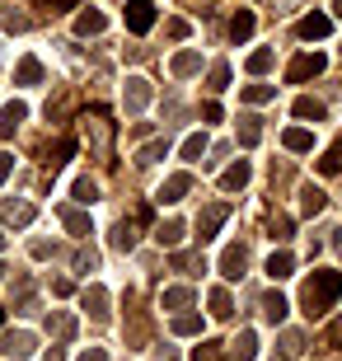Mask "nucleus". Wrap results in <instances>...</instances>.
<instances>
[{
	"mask_svg": "<svg viewBox=\"0 0 342 361\" xmlns=\"http://www.w3.org/2000/svg\"><path fill=\"white\" fill-rule=\"evenodd\" d=\"M169 155V141H150V146L141 150V164H155V160H164Z\"/></svg>",
	"mask_w": 342,
	"mask_h": 361,
	"instance_id": "nucleus-40",
	"label": "nucleus"
},
{
	"mask_svg": "<svg viewBox=\"0 0 342 361\" xmlns=\"http://www.w3.org/2000/svg\"><path fill=\"white\" fill-rule=\"evenodd\" d=\"M286 5H295V0H276V10H286Z\"/></svg>",
	"mask_w": 342,
	"mask_h": 361,
	"instance_id": "nucleus-53",
	"label": "nucleus"
},
{
	"mask_svg": "<svg viewBox=\"0 0 342 361\" xmlns=\"http://www.w3.org/2000/svg\"><path fill=\"white\" fill-rule=\"evenodd\" d=\"M193 361H225V348L221 343H197V348H193Z\"/></svg>",
	"mask_w": 342,
	"mask_h": 361,
	"instance_id": "nucleus-36",
	"label": "nucleus"
},
{
	"mask_svg": "<svg viewBox=\"0 0 342 361\" xmlns=\"http://www.w3.org/2000/svg\"><path fill=\"white\" fill-rule=\"evenodd\" d=\"M61 221H66V230H71V235H80V240L94 235V226H90V216H85V212H61Z\"/></svg>",
	"mask_w": 342,
	"mask_h": 361,
	"instance_id": "nucleus-29",
	"label": "nucleus"
},
{
	"mask_svg": "<svg viewBox=\"0 0 342 361\" xmlns=\"http://www.w3.org/2000/svg\"><path fill=\"white\" fill-rule=\"evenodd\" d=\"M0 324H5V310H0Z\"/></svg>",
	"mask_w": 342,
	"mask_h": 361,
	"instance_id": "nucleus-57",
	"label": "nucleus"
},
{
	"mask_svg": "<svg viewBox=\"0 0 342 361\" xmlns=\"http://www.w3.org/2000/svg\"><path fill=\"white\" fill-rule=\"evenodd\" d=\"M169 38H188V24H183V19H169Z\"/></svg>",
	"mask_w": 342,
	"mask_h": 361,
	"instance_id": "nucleus-50",
	"label": "nucleus"
},
{
	"mask_svg": "<svg viewBox=\"0 0 342 361\" xmlns=\"http://www.w3.org/2000/svg\"><path fill=\"white\" fill-rule=\"evenodd\" d=\"M263 118H239V146H258V136H263V127H258Z\"/></svg>",
	"mask_w": 342,
	"mask_h": 361,
	"instance_id": "nucleus-27",
	"label": "nucleus"
},
{
	"mask_svg": "<svg viewBox=\"0 0 342 361\" xmlns=\"http://www.w3.org/2000/svg\"><path fill=\"white\" fill-rule=\"evenodd\" d=\"M263 71H272V52H267V47H258V52L249 56V75H263Z\"/></svg>",
	"mask_w": 342,
	"mask_h": 361,
	"instance_id": "nucleus-39",
	"label": "nucleus"
},
{
	"mask_svg": "<svg viewBox=\"0 0 342 361\" xmlns=\"http://www.w3.org/2000/svg\"><path fill=\"white\" fill-rule=\"evenodd\" d=\"M47 329H52L61 343H66V338H75V319H71V314H56V319H47Z\"/></svg>",
	"mask_w": 342,
	"mask_h": 361,
	"instance_id": "nucleus-37",
	"label": "nucleus"
},
{
	"mask_svg": "<svg viewBox=\"0 0 342 361\" xmlns=\"http://www.w3.org/2000/svg\"><path fill=\"white\" fill-rule=\"evenodd\" d=\"M113 249H136V226L132 221H122V226L113 230Z\"/></svg>",
	"mask_w": 342,
	"mask_h": 361,
	"instance_id": "nucleus-35",
	"label": "nucleus"
},
{
	"mask_svg": "<svg viewBox=\"0 0 342 361\" xmlns=\"http://www.w3.org/2000/svg\"><path fill=\"white\" fill-rule=\"evenodd\" d=\"M244 99L249 104H267V99H276V90L272 85H244Z\"/></svg>",
	"mask_w": 342,
	"mask_h": 361,
	"instance_id": "nucleus-38",
	"label": "nucleus"
},
{
	"mask_svg": "<svg viewBox=\"0 0 342 361\" xmlns=\"http://www.w3.org/2000/svg\"><path fill=\"white\" fill-rule=\"evenodd\" d=\"M211 314H216V319H230V314H235V300H230V291H225V286H216V291H211Z\"/></svg>",
	"mask_w": 342,
	"mask_h": 361,
	"instance_id": "nucleus-26",
	"label": "nucleus"
},
{
	"mask_svg": "<svg viewBox=\"0 0 342 361\" xmlns=\"http://www.w3.org/2000/svg\"><path fill=\"white\" fill-rule=\"evenodd\" d=\"M0 216H5L10 226H28L38 212H33V202H5V207H0Z\"/></svg>",
	"mask_w": 342,
	"mask_h": 361,
	"instance_id": "nucleus-17",
	"label": "nucleus"
},
{
	"mask_svg": "<svg viewBox=\"0 0 342 361\" xmlns=\"http://www.w3.org/2000/svg\"><path fill=\"white\" fill-rule=\"evenodd\" d=\"M178 155H183V160H202V155H207V132H193L183 141V150H178Z\"/></svg>",
	"mask_w": 342,
	"mask_h": 361,
	"instance_id": "nucleus-32",
	"label": "nucleus"
},
{
	"mask_svg": "<svg viewBox=\"0 0 342 361\" xmlns=\"http://www.w3.org/2000/svg\"><path fill=\"white\" fill-rule=\"evenodd\" d=\"M104 28H108V14L104 10H85L75 19V33H80V38H94V33H104Z\"/></svg>",
	"mask_w": 342,
	"mask_h": 361,
	"instance_id": "nucleus-12",
	"label": "nucleus"
},
{
	"mask_svg": "<svg viewBox=\"0 0 342 361\" xmlns=\"http://www.w3.org/2000/svg\"><path fill=\"white\" fill-rule=\"evenodd\" d=\"M0 272H5V263H0Z\"/></svg>",
	"mask_w": 342,
	"mask_h": 361,
	"instance_id": "nucleus-58",
	"label": "nucleus"
},
{
	"mask_svg": "<svg viewBox=\"0 0 342 361\" xmlns=\"http://www.w3.org/2000/svg\"><path fill=\"white\" fill-rule=\"evenodd\" d=\"M71 197H75V202H85V207H94V202H99V183H94V178H75Z\"/></svg>",
	"mask_w": 342,
	"mask_h": 361,
	"instance_id": "nucleus-28",
	"label": "nucleus"
},
{
	"mask_svg": "<svg viewBox=\"0 0 342 361\" xmlns=\"http://www.w3.org/2000/svg\"><path fill=\"white\" fill-rule=\"evenodd\" d=\"M52 10H75V0H47Z\"/></svg>",
	"mask_w": 342,
	"mask_h": 361,
	"instance_id": "nucleus-51",
	"label": "nucleus"
},
{
	"mask_svg": "<svg viewBox=\"0 0 342 361\" xmlns=\"http://www.w3.org/2000/svg\"><path fill=\"white\" fill-rule=\"evenodd\" d=\"M281 343H286V352H291V357H295V352L305 348V338H300V334H286V338H281Z\"/></svg>",
	"mask_w": 342,
	"mask_h": 361,
	"instance_id": "nucleus-47",
	"label": "nucleus"
},
{
	"mask_svg": "<svg viewBox=\"0 0 342 361\" xmlns=\"http://www.w3.org/2000/svg\"><path fill=\"white\" fill-rule=\"evenodd\" d=\"M71 155H75V141H71V136H61V141H56V146L47 150V169H61V164H66Z\"/></svg>",
	"mask_w": 342,
	"mask_h": 361,
	"instance_id": "nucleus-22",
	"label": "nucleus"
},
{
	"mask_svg": "<svg viewBox=\"0 0 342 361\" xmlns=\"http://www.w3.org/2000/svg\"><path fill=\"white\" fill-rule=\"evenodd\" d=\"M281 141H286V150H295V155H305V150H314V136L305 132V127H291V132L281 136Z\"/></svg>",
	"mask_w": 342,
	"mask_h": 361,
	"instance_id": "nucleus-23",
	"label": "nucleus"
},
{
	"mask_svg": "<svg viewBox=\"0 0 342 361\" xmlns=\"http://www.w3.org/2000/svg\"><path fill=\"white\" fill-rule=\"evenodd\" d=\"M42 80V61L38 56H24L19 66H14V85H38Z\"/></svg>",
	"mask_w": 342,
	"mask_h": 361,
	"instance_id": "nucleus-18",
	"label": "nucleus"
},
{
	"mask_svg": "<svg viewBox=\"0 0 342 361\" xmlns=\"http://www.w3.org/2000/svg\"><path fill=\"white\" fill-rule=\"evenodd\" d=\"M338 244H342V240H338Z\"/></svg>",
	"mask_w": 342,
	"mask_h": 361,
	"instance_id": "nucleus-59",
	"label": "nucleus"
},
{
	"mask_svg": "<svg viewBox=\"0 0 342 361\" xmlns=\"http://www.w3.org/2000/svg\"><path fill=\"white\" fill-rule=\"evenodd\" d=\"M225 216H230V207H225V202H216V207H207V212L197 216V240H202V244L216 240V230L225 226Z\"/></svg>",
	"mask_w": 342,
	"mask_h": 361,
	"instance_id": "nucleus-5",
	"label": "nucleus"
},
{
	"mask_svg": "<svg viewBox=\"0 0 342 361\" xmlns=\"http://www.w3.org/2000/svg\"><path fill=\"white\" fill-rule=\"evenodd\" d=\"M235 357L239 361H253V357H258V334H253V329H244V334L235 338Z\"/></svg>",
	"mask_w": 342,
	"mask_h": 361,
	"instance_id": "nucleus-25",
	"label": "nucleus"
},
{
	"mask_svg": "<svg viewBox=\"0 0 342 361\" xmlns=\"http://www.w3.org/2000/svg\"><path fill=\"white\" fill-rule=\"evenodd\" d=\"M267 230H272V240H286V235H291V216H272Z\"/></svg>",
	"mask_w": 342,
	"mask_h": 361,
	"instance_id": "nucleus-41",
	"label": "nucleus"
},
{
	"mask_svg": "<svg viewBox=\"0 0 342 361\" xmlns=\"http://www.w3.org/2000/svg\"><path fill=\"white\" fill-rule=\"evenodd\" d=\"M329 343H333V348H342V319L329 324Z\"/></svg>",
	"mask_w": 342,
	"mask_h": 361,
	"instance_id": "nucleus-48",
	"label": "nucleus"
},
{
	"mask_svg": "<svg viewBox=\"0 0 342 361\" xmlns=\"http://www.w3.org/2000/svg\"><path fill=\"white\" fill-rule=\"evenodd\" d=\"M159 305L164 310H188L193 305V291H188V286H169V291L159 295Z\"/></svg>",
	"mask_w": 342,
	"mask_h": 361,
	"instance_id": "nucleus-24",
	"label": "nucleus"
},
{
	"mask_svg": "<svg viewBox=\"0 0 342 361\" xmlns=\"http://www.w3.org/2000/svg\"><path fill=\"white\" fill-rule=\"evenodd\" d=\"M253 28H258L253 10H239L235 19H230V38H235V42H249V38H253Z\"/></svg>",
	"mask_w": 342,
	"mask_h": 361,
	"instance_id": "nucleus-15",
	"label": "nucleus"
},
{
	"mask_svg": "<svg viewBox=\"0 0 342 361\" xmlns=\"http://www.w3.org/2000/svg\"><path fill=\"white\" fill-rule=\"evenodd\" d=\"M338 169H342V136L329 146V155L319 160V174H338Z\"/></svg>",
	"mask_w": 342,
	"mask_h": 361,
	"instance_id": "nucleus-33",
	"label": "nucleus"
},
{
	"mask_svg": "<svg viewBox=\"0 0 342 361\" xmlns=\"http://www.w3.org/2000/svg\"><path fill=\"white\" fill-rule=\"evenodd\" d=\"M173 334H178V338H197L202 319H197V314H178V319H173Z\"/></svg>",
	"mask_w": 342,
	"mask_h": 361,
	"instance_id": "nucleus-34",
	"label": "nucleus"
},
{
	"mask_svg": "<svg viewBox=\"0 0 342 361\" xmlns=\"http://www.w3.org/2000/svg\"><path fill=\"white\" fill-rule=\"evenodd\" d=\"M244 268H249V254H244L239 244H230V249L221 254V272H225V281H239V277H244Z\"/></svg>",
	"mask_w": 342,
	"mask_h": 361,
	"instance_id": "nucleus-11",
	"label": "nucleus"
},
{
	"mask_svg": "<svg viewBox=\"0 0 342 361\" xmlns=\"http://www.w3.org/2000/svg\"><path fill=\"white\" fill-rule=\"evenodd\" d=\"M193 188V174H169L164 178V188L155 192V202H164V207H173V202H183V192Z\"/></svg>",
	"mask_w": 342,
	"mask_h": 361,
	"instance_id": "nucleus-8",
	"label": "nucleus"
},
{
	"mask_svg": "<svg viewBox=\"0 0 342 361\" xmlns=\"http://www.w3.org/2000/svg\"><path fill=\"white\" fill-rule=\"evenodd\" d=\"M173 268L193 272V268H202V258H197V254H173Z\"/></svg>",
	"mask_w": 342,
	"mask_h": 361,
	"instance_id": "nucleus-43",
	"label": "nucleus"
},
{
	"mask_svg": "<svg viewBox=\"0 0 342 361\" xmlns=\"http://www.w3.org/2000/svg\"><path fill=\"white\" fill-rule=\"evenodd\" d=\"M85 141H90V146H94V155L104 160V155H108V141H113V122H108L104 113L85 118Z\"/></svg>",
	"mask_w": 342,
	"mask_h": 361,
	"instance_id": "nucleus-2",
	"label": "nucleus"
},
{
	"mask_svg": "<svg viewBox=\"0 0 342 361\" xmlns=\"http://www.w3.org/2000/svg\"><path fill=\"white\" fill-rule=\"evenodd\" d=\"M122 104H127V113H141V108L150 104V80L132 75V80H127V90H122Z\"/></svg>",
	"mask_w": 342,
	"mask_h": 361,
	"instance_id": "nucleus-7",
	"label": "nucleus"
},
{
	"mask_svg": "<svg viewBox=\"0 0 342 361\" xmlns=\"http://www.w3.org/2000/svg\"><path fill=\"white\" fill-rule=\"evenodd\" d=\"M286 310L291 305H286V295H281V291H267L263 295V319L267 324H281V319H286Z\"/></svg>",
	"mask_w": 342,
	"mask_h": 361,
	"instance_id": "nucleus-16",
	"label": "nucleus"
},
{
	"mask_svg": "<svg viewBox=\"0 0 342 361\" xmlns=\"http://www.w3.org/2000/svg\"><path fill=\"white\" fill-rule=\"evenodd\" d=\"M0 249H5V235H0Z\"/></svg>",
	"mask_w": 342,
	"mask_h": 361,
	"instance_id": "nucleus-56",
	"label": "nucleus"
},
{
	"mask_svg": "<svg viewBox=\"0 0 342 361\" xmlns=\"http://www.w3.org/2000/svg\"><path fill=\"white\" fill-rule=\"evenodd\" d=\"M24 118H28V104H24V99H10V104L0 108V132L14 136L19 127H24Z\"/></svg>",
	"mask_w": 342,
	"mask_h": 361,
	"instance_id": "nucleus-9",
	"label": "nucleus"
},
{
	"mask_svg": "<svg viewBox=\"0 0 342 361\" xmlns=\"http://www.w3.org/2000/svg\"><path fill=\"white\" fill-rule=\"evenodd\" d=\"M244 183H249V160H235V164L221 174V188H225V192H239Z\"/></svg>",
	"mask_w": 342,
	"mask_h": 361,
	"instance_id": "nucleus-14",
	"label": "nucleus"
},
{
	"mask_svg": "<svg viewBox=\"0 0 342 361\" xmlns=\"http://www.w3.org/2000/svg\"><path fill=\"white\" fill-rule=\"evenodd\" d=\"M94 263H99V254H94V249H85V254L75 258V268H80V272H85V268H94Z\"/></svg>",
	"mask_w": 342,
	"mask_h": 361,
	"instance_id": "nucleus-46",
	"label": "nucleus"
},
{
	"mask_svg": "<svg viewBox=\"0 0 342 361\" xmlns=\"http://www.w3.org/2000/svg\"><path fill=\"white\" fill-rule=\"evenodd\" d=\"M80 305L90 310L94 319H104V314H108V291H104V286H85V295H80Z\"/></svg>",
	"mask_w": 342,
	"mask_h": 361,
	"instance_id": "nucleus-13",
	"label": "nucleus"
},
{
	"mask_svg": "<svg viewBox=\"0 0 342 361\" xmlns=\"http://www.w3.org/2000/svg\"><path fill=\"white\" fill-rule=\"evenodd\" d=\"M5 28H10V33H24V28H28V14H5Z\"/></svg>",
	"mask_w": 342,
	"mask_h": 361,
	"instance_id": "nucleus-44",
	"label": "nucleus"
},
{
	"mask_svg": "<svg viewBox=\"0 0 342 361\" xmlns=\"http://www.w3.org/2000/svg\"><path fill=\"white\" fill-rule=\"evenodd\" d=\"M47 361H61V352H52V357H47Z\"/></svg>",
	"mask_w": 342,
	"mask_h": 361,
	"instance_id": "nucleus-55",
	"label": "nucleus"
},
{
	"mask_svg": "<svg viewBox=\"0 0 342 361\" xmlns=\"http://www.w3.org/2000/svg\"><path fill=\"white\" fill-rule=\"evenodd\" d=\"M342 295V272L333 268H314V277L300 286V310L310 314V319H324L333 310V300Z\"/></svg>",
	"mask_w": 342,
	"mask_h": 361,
	"instance_id": "nucleus-1",
	"label": "nucleus"
},
{
	"mask_svg": "<svg viewBox=\"0 0 342 361\" xmlns=\"http://www.w3.org/2000/svg\"><path fill=\"white\" fill-rule=\"evenodd\" d=\"M324 202H329V197H324V188H314V183L300 188V212L305 216H319V212H324Z\"/></svg>",
	"mask_w": 342,
	"mask_h": 361,
	"instance_id": "nucleus-19",
	"label": "nucleus"
},
{
	"mask_svg": "<svg viewBox=\"0 0 342 361\" xmlns=\"http://www.w3.org/2000/svg\"><path fill=\"white\" fill-rule=\"evenodd\" d=\"M155 240L164 244V249H178V244H183V221H164V226L155 230Z\"/></svg>",
	"mask_w": 342,
	"mask_h": 361,
	"instance_id": "nucleus-21",
	"label": "nucleus"
},
{
	"mask_svg": "<svg viewBox=\"0 0 342 361\" xmlns=\"http://www.w3.org/2000/svg\"><path fill=\"white\" fill-rule=\"evenodd\" d=\"M333 10H338V19H342V0H333Z\"/></svg>",
	"mask_w": 342,
	"mask_h": 361,
	"instance_id": "nucleus-54",
	"label": "nucleus"
},
{
	"mask_svg": "<svg viewBox=\"0 0 342 361\" xmlns=\"http://www.w3.org/2000/svg\"><path fill=\"white\" fill-rule=\"evenodd\" d=\"M295 118H305V122H310V118H324V104H319V99H310V94H300V99H295Z\"/></svg>",
	"mask_w": 342,
	"mask_h": 361,
	"instance_id": "nucleus-31",
	"label": "nucleus"
},
{
	"mask_svg": "<svg viewBox=\"0 0 342 361\" xmlns=\"http://www.w3.org/2000/svg\"><path fill=\"white\" fill-rule=\"evenodd\" d=\"M329 33H333V19H329V14H305V19H300V38L305 42H319V38H329Z\"/></svg>",
	"mask_w": 342,
	"mask_h": 361,
	"instance_id": "nucleus-10",
	"label": "nucleus"
},
{
	"mask_svg": "<svg viewBox=\"0 0 342 361\" xmlns=\"http://www.w3.org/2000/svg\"><path fill=\"white\" fill-rule=\"evenodd\" d=\"M150 24H155V0H127V28L150 33Z\"/></svg>",
	"mask_w": 342,
	"mask_h": 361,
	"instance_id": "nucleus-4",
	"label": "nucleus"
},
{
	"mask_svg": "<svg viewBox=\"0 0 342 361\" xmlns=\"http://www.w3.org/2000/svg\"><path fill=\"white\" fill-rule=\"evenodd\" d=\"M230 85V66H211V90H225Z\"/></svg>",
	"mask_w": 342,
	"mask_h": 361,
	"instance_id": "nucleus-42",
	"label": "nucleus"
},
{
	"mask_svg": "<svg viewBox=\"0 0 342 361\" xmlns=\"http://www.w3.org/2000/svg\"><path fill=\"white\" fill-rule=\"evenodd\" d=\"M80 361H108V352L104 348H85V352H80Z\"/></svg>",
	"mask_w": 342,
	"mask_h": 361,
	"instance_id": "nucleus-49",
	"label": "nucleus"
},
{
	"mask_svg": "<svg viewBox=\"0 0 342 361\" xmlns=\"http://www.w3.org/2000/svg\"><path fill=\"white\" fill-rule=\"evenodd\" d=\"M319 71H324V56L319 52H305V56H295L286 66V85H305V80H314Z\"/></svg>",
	"mask_w": 342,
	"mask_h": 361,
	"instance_id": "nucleus-3",
	"label": "nucleus"
},
{
	"mask_svg": "<svg viewBox=\"0 0 342 361\" xmlns=\"http://www.w3.org/2000/svg\"><path fill=\"white\" fill-rule=\"evenodd\" d=\"M159 361H178V357H173V352H169V348H164V352H159Z\"/></svg>",
	"mask_w": 342,
	"mask_h": 361,
	"instance_id": "nucleus-52",
	"label": "nucleus"
},
{
	"mask_svg": "<svg viewBox=\"0 0 342 361\" xmlns=\"http://www.w3.org/2000/svg\"><path fill=\"white\" fill-rule=\"evenodd\" d=\"M10 174H14V155H10V150H0V183H5Z\"/></svg>",
	"mask_w": 342,
	"mask_h": 361,
	"instance_id": "nucleus-45",
	"label": "nucleus"
},
{
	"mask_svg": "<svg viewBox=\"0 0 342 361\" xmlns=\"http://www.w3.org/2000/svg\"><path fill=\"white\" fill-rule=\"evenodd\" d=\"M291 268H295V258L286 254V249H276L272 258H267V277L272 281H281V277H291Z\"/></svg>",
	"mask_w": 342,
	"mask_h": 361,
	"instance_id": "nucleus-20",
	"label": "nucleus"
},
{
	"mask_svg": "<svg viewBox=\"0 0 342 361\" xmlns=\"http://www.w3.org/2000/svg\"><path fill=\"white\" fill-rule=\"evenodd\" d=\"M0 352H5V357H14V361L33 357V334H28V329H19V334H5V338H0Z\"/></svg>",
	"mask_w": 342,
	"mask_h": 361,
	"instance_id": "nucleus-6",
	"label": "nucleus"
},
{
	"mask_svg": "<svg viewBox=\"0 0 342 361\" xmlns=\"http://www.w3.org/2000/svg\"><path fill=\"white\" fill-rule=\"evenodd\" d=\"M197 71H202L197 52H178V56H173V75H197Z\"/></svg>",
	"mask_w": 342,
	"mask_h": 361,
	"instance_id": "nucleus-30",
	"label": "nucleus"
}]
</instances>
